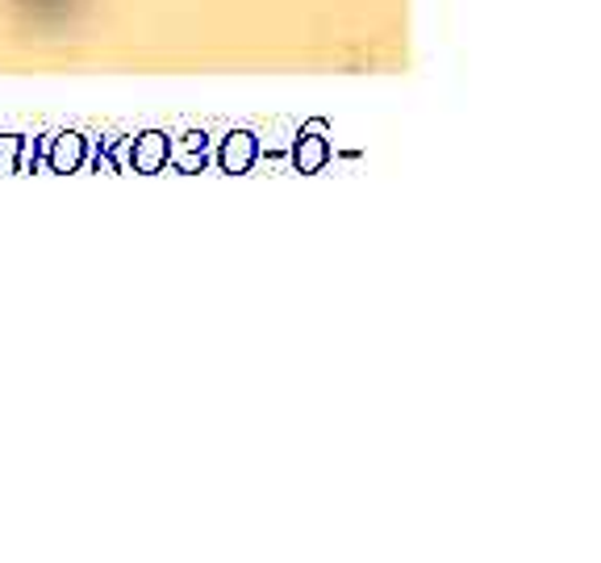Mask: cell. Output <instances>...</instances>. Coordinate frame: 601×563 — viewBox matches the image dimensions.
<instances>
[{"label":"cell","mask_w":601,"mask_h":563,"mask_svg":"<svg viewBox=\"0 0 601 563\" xmlns=\"http://www.w3.org/2000/svg\"><path fill=\"white\" fill-rule=\"evenodd\" d=\"M297 159H301V167H318V164H322V146L310 143L305 150H301V155H297Z\"/></svg>","instance_id":"6da1fadb"}]
</instances>
